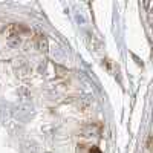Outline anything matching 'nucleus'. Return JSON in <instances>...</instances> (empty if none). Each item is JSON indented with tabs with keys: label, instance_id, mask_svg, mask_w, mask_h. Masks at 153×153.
Listing matches in <instances>:
<instances>
[{
	"label": "nucleus",
	"instance_id": "nucleus-4",
	"mask_svg": "<svg viewBox=\"0 0 153 153\" xmlns=\"http://www.w3.org/2000/svg\"><path fill=\"white\" fill-rule=\"evenodd\" d=\"M87 153H101V150H100L97 146H92V147H89Z\"/></svg>",
	"mask_w": 153,
	"mask_h": 153
},
{
	"label": "nucleus",
	"instance_id": "nucleus-2",
	"mask_svg": "<svg viewBox=\"0 0 153 153\" xmlns=\"http://www.w3.org/2000/svg\"><path fill=\"white\" fill-rule=\"evenodd\" d=\"M34 40H35V45H37V48L40 51H48V38H46L45 34L37 32L35 37H34Z\"/></svg>",
	"mask_w": 153,
	"mask_h": 153
},
{
	"label": "nucleus",
	"instance_id": "nucleus-3",
	"mask_svg": "<svg viewBox=\"0 0 153 153\" xmlns=\"http://www.w3.org/2000/svg\"><path fill=\"white\" fill-rule=\"evenodd\" d=\"M101 130V126L100 124H91V126H86L83 129V136H92V135H100Z\"/></svg>",
	"mask_w": 153,
	"mask_h": 153
},
{
	"label": "nucleus",
	"instance_id": "nucleus-5",
	"mask_svg": "<svg viewBox=\"0 0 153 153\" xmlns=\"http://www.w3.org/2000/svg\"><path fill=\"white\" fill-rule=\"evenodd\" d=\"M146 149H147V152H150V149H152V136L149 135V138H147V144H146Z\"/></svg>",
	"mask_w": 153,
	"mask_h": 153
},
{
	"label": "nucleus",
	"instance_id": "nucleus-1",
	"mask_svg": "<svg viewBox=\"0 0 153 153\" xmlns=\"http://www.w3.org/2000/svg\"><path fill=\"white\" fill-rule=\"evenodd\" d=\"M6 32L11 35V37H22L23 34H29L31 29L23 23H12V25H8V29Z\"/></svg>",
	"mask_w": 153,
	"mask_h": 153
}]
</instances>
